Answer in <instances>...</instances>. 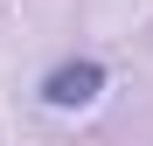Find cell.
Wrapping results in <instances>:
<instances>
[{"mask_svg":"<svg viewBox=\"0 0 153 146\" xmlns=\"http://www.w3.org/2000/svg\"><path fill=\"white\" fill-rule=\"evenodd\" d=\"M97 90H105V63H91V56H70V63H56L42 77V97L56 111H84V104H97Z\"/></svg>","mask_w":153,"mask_h":146,"instance_id":"cell-1","label":"cell"}]
</instances>
